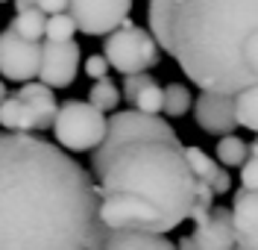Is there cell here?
<instances>
[{"mask_svg":"<svg viewBox=\"0 0 258 250\" xmlns=\"http://www.w3.org/2000/svg\"><path fill=\"white\" fill-rule=\"evenodd\" d=\"M241 185L258 191V156H249V159L241 165Z\"/></svg>","mask_w":258,"mask_h":250,"instance_id":"cb8c5ba5","label":"cell"},{"mask_svg":"<svg viewBox=\"0 0 258 250\" xmlns=\"http://www.w3.org/2000/svg\"><path fill=\"white\" fill-rule=\"evenodd\" d=\"M214 188H211L209 180H197V200H194L191 206V221L194 224H200V221H206L209 212L214 209Z\"/></svg>","mask_w":258,"mask_h":250,"instance_id":"44dd1931","label":"cell"},{"mask_svg":"<svg viewBox=\"0 0 258 250\" xmlns=\"http://www.w3.org/2000/svg\"><path fill=\"white\" fill-rule=\"evenodd\" d=\"M12 3H15L18 12H27V9H35L38 6V0H12Z\"/></svg>","mask_w":258,"mask_h":250,"instance_id":"83f0119b","label":"cell"},{"mask_svg":"<svg viewBox=\"0 0 258 250\" xmlns=\"http://www.w3.org/2000/svg\"><path fill=\"white\" fill-rule=\"evenodd\" d=\"M109 68H112V62L106 59V53H91V56L85 59V74H88L91 80L109 77Z\"/></svg>","mask_w":258,"mask_h":250,"instance_id":"603a6c76","label":"cell"},{"mask_svg":"<svg viewBox=\"0 0 258 250\" xmlns=\"http://www.w3.org/2000/svg\"><path fill=\"white\" fill-rule=\"evenodd\" d=\"M0 3H6V0H0Z\"/></svg>","mask_w":258,"mask_h":250,"instance_id":"1f68e13d","label":"cell"},{"mask_svg":"<svg viewBox=\"0 0 258 250\" xmlns=\"http://www.w3.org/2000/svg\"><path fill=\"white\" fill-rule=\"evenodd\" d=\"M147 24L200 91L258 85V0H150Z\"/></svg>","mask_w":258,"mask_h":250,"instance_id":"3957f363","label":"cell"},{"mask_svg":"<svg viewBox=\"0 0 258 250\" xmlns=\"http://www.w3.org/2000/svg\"><path fill=\"white\" fill-rule=\"evenodd\" d=\"M59 115V103L47 83H24L21 91L0 103V127L12 133H32V130H53Z\"/></svg>","mask_w":258,"mask_h":250,"instance_id":"277c9868","label":"cell"},{"mask_svg":"<svg viewBox=\"0 0 258 250\" xmlns=\"http://www.w3.org/2000/svg\"><path fill=\"white\" fill-rule=\"evenodd\" d=\"M132 106L141 109V112H156V115H159L161 109H164V88H161L156 80H150L147 85H141V91L135 94Z\"/></svg>","mask_w":258,"mask_h":250,"instance_id":"d6986e66","label":"cell"},{"mask_svg":"<svg viewBox=\"0 0 258 250\" xmlns=\"http://www.w3.org/2000/svg\"><path fill=\"white\" fill-rule=\"evenodd\" d=\"M249 156H258V138L255 141H249Z\"/></svg>","mask_w":258,"mask_h":250,"instance_id":"f546056e","label":"cell"},{"mask_svg":"<svg viewBox=\"0 0 258 250\" xmlns=\"http://www.w3.org/2000/svg\"><path fill=\"white\" fill-rule=\"evenodd\" d=\"M103 250H179L164 233L147 230H112L103 241Z\"/></svg>","mask_w":258,"mask_h":250,"instance_id":"4fadbf2b","label":"cell"},{"mask_svg":"<svg viewBox=\"0 0 258 250\" xmlns=\"http://www.w3.org/2000/svg\"><path fill=\"white\" fill-rule=\"evenodd\" d=\"M41 68V41L18 35L12 27L0 30V74L12 83H30Z\"/></svg>","mask_w":258,"mask_h":250,"instance_id":"52a82bcc","label":"cell"},{"mask_svg":"<svg viewBox=\"0 0 258 250\" xmlns=\"http://www.w3.org/2000/svg\"><path fill=\"white\" fill-rule=\"evenodd\" d=\"M179 250H200V244H197V238L194 235H185V238H179Z\"/></svg>","mask_w":258,"mask_h":250,"instance_id":"4316f807","label":"cell"},{"mask_svg":"<svg viewBox=\"0 0 258 250\" xmlns=\"http://www.w3.org/2000/svg\"><path fill=\"white\" fill-rule=\"evenodd\" d=\"M235 250H252V247H246V244H238V247H235Z\"/></svg>","mask_w":258,"mask_h":250,"instance_id":"4dcf8cb0","label":"cell"},{"mask_svg":"<svg viewBox=\"0 0 258 250\" xmlns=\"http://www.w3.org/2000/svg\"><path fill=\"white\" fill-rule=\"evenodd\" d=\"M211 188H214V194L220 197V194H226L229 188H232V174L226 171V165L220 162V168H217V174L211 177Z\"/></svg>","mask_w":258,"mask_h":250,"instance_id":"d4e9b609","label":"cell"},{"mask_svg":"<svg viewBox=\"0 0 258 250\" xmlns=\"http://www.w3.org/2000/svg\"><path fill=\"white\" fill-rule=\"evenodd\" d=\"M103 53L112 62L114 71H120L126 77V74H141V71H150V68L159 65L161 44L156 41V35L150 33V30L135 27L126 18L114 33L106 35Z\"/></svg>","mask_w":258,"mask_h":250,"instance_id":"8992f818","label":"cell"},{"mask_svg":"<svg viewBox=\"0 0 258 250\" xmlns=\"http://www.w3.org/2000/svg\"><path fill=\"white\" fill-rule=\"evenodd\" d=\"M47 12H41L38 6L35 9H27V12H18L12 21H9V27L15 30L18 35H24V38H32V41H41L44 35H47Z\"/></svg>","mask_w":258,"mask_h":250,"instance_id":"5bb4252c","label":"cell"},{"mask_svg":"<svg viewBox=\"0 0 258 250\" xmlns=\"http://www.w3.org/2000/svg\"><path fill=\"white\" fill-rule=\"evenodd\" d=\"M188 159H191V168L194 174H197V180H209L217 174V168H220V159H211L206 150L200 147H188Z\"/></svg>","mask_w":258,"mask_h":250,"instance_id":"7402d4cb","label":"cell"},{"mask_svg":"<svg viewBox=\"0 0 258 250\" xmlns=\"http://www.w3.org/2000/svg\"><path fill=\"white\" fill-rule=\"evenodd\" d=\"M91 174L100 215L112 230L170 233L191 218L197 174L188 147L156 112H114L106 138L91 150Z\"/></svg>","mask_w":258,"mask_h":250,"instance_id":"7a4b0ae2","label":"cell"},{"mask_svg":"<svg viewBox=\"0 0 258 250\" xmlns=\"http://www.w3.org/2000/svg\"><path fill=\"white\" fill-rule=\"evenodd\" d=\"M120 97H123V91H120L109 77L94 80L91 91H88V100L94 103L97 109H103V112H114V109H117V103H120Z\"/></svg>","mask_w":258,"mask_h":250,"instance_id":"ac0fdd59","label":"cell"},{"mask_svg":"<svg viewBox=\"0 0 258 250\" xmlns=\"http://www.w3.org/2000/svg\"><path fill=\"white\" fill-rule=\"evenodd\" d=\"M194 118L197 127L209 135H229L235 133L238 124V109H235V94H220V91H200L194 103Z\"/></svg>","mask_w":258,"mask_h":250,"instance_id":"9c48e42d","label":"cell"},{"mask_svg":"<svg viewBox=\"0 0 258 250\" xmlns=\"http://www.w3.org/2000/svg\"><path fill=\"white\" fill-rule=\"evenodd\" d=\"M77 30L80 27H77L71 12H56V15L47 18V35L44 38H50V41H71L77 35Z\"/></svg>","mask_w":258,"mask_h":250,"instance_id":"ffe728a7","label":"cell"},{"mask_svg":"<svg viewBox=\"0 0 258 250\" xmlns=\"http://www.w3.org/2000/svg\"><path fill=\"white\" fill-rule=\"evenodd\" d=\"M91 171L62 144L32 133H0V250H103Z\"/></svg>","mask_w":258,"mask_h":250,"instance_id":"6da1fadb","label":"cell"},{"mask_svg":"<svg viewBox=\"0 0 258 250\" xmlns=\"http://www.w3.org/2000/svg\"><path fill=\"white\" fill-rule=\"evenodd\" d=\"M217 159L226 168H241L249 159V144L243 138H238L235 133L220 135V141H217Z\"/></svg>","mask_w":258,"mask_h":250,"instance_id":"2e32d148","label":"cell"},{"mask_svg":"<svg viewBox=\"0 0 258 250\" xmlns=\"http://www.w3.org/2000/svg\"><path fill=\"white\" fill-rule=\"evenodd\" d=\"M109 130V118L103 109H97L91 100H64L59 103V115L53 124L56 144H62L71 153L94 150Z\"/></svg>","mask_w":258,"mask_h":250,"instance_id":"5b68a950","label":"cell"},{"mask_svg":"<svg viewBox=\"0 0 258 250\" xmlns=\"http://www.w3.org/2000/svg\"><path fill=\"white\" fill-rule=\"evenodd\" d=\"M71 0H38V9L47 12V15H56V12H68Z\"/></svg>","mask_w":258,"mask_h":250,"instance_id":"484cf974","label":"cell"},{"mask_svg":"<svg viewBox=\"0 0 258 250\" xmlns=\"http://www.w3.org/2000/svg\"><path fill=\"white\" fill-rule=\"evenodd\" d=\"M80 71V44L71 41H44L41 44V68H38V80L53 85V88H68L77 80Z\"/></svg>","mask_w":258,"mask_h":250,"instance_id":"30bf717a","label":"cell"},{"mask_svg":"<svg viewBox=\"0 0 258 250\" xmlns=\"http://www.w3.org/2000/svg\"><path fill=\"white\" fill-rule=\"evenodd\" d=\"M194 238L200 250H235L238 247V233H235V218L232 209L214 206L206 221L194 224Z\"/></svg>","mask_w":258,"mask_h":250,"instance_id":"8fae6325","label":"cell"},{"mask_svg":"<svg viewBox=\"0 0 258 250\" xmlns=\"http://www.w3.org/2000/svg\"><path fill=\"white\" fill-rule=\"evenodd\" d=\"M194 109V94H191V88L188 85H182V83H170V85H164V115L167 118H182V115H188Z\"/></svg>","mask_w":258,"mask_h":250,"instance_id":"9a60e30c","label":"cell"},{"mask_svg":"<svg viewBox=\"0 0 258 250\" xmlns=\"http://www.w3.org/2000/svg\"><path fill=\"white\" fill-rule=\"evenodd\" d=\"M9 97V91H6V83H3V80H0V103H3V100Z\"/></svg>","mask_w":258,"mask_h":250,"instance_id":"f1b7e54d","label":"cell"},{"mask_svg":"<svg viewBox=\"0 0 258 250\" xmlns=\"http://www.w3.org/2000/svg\"><path fill=\"white\" fill-rule=\"evenodd\" d=\"M235 109H238V124L243 130L258 133V85L243 88L241 94H235Z\"/></svg>","mask_w":258,"mask_h":250,"instance_id":"e0dca14e","label":"cell"},{"mask_svg":"<svg viewBox=\"0 0 258 250\" xmlns=\"http://www.w3.org/2000/svg\"><path fill=\"white\" fill-rule=\"evenodd\" d=\"M232 218H235V233L238 244L258 250V191L255 188H238L232 200Z\"/></svg>","mask_w":258,"mask_h":250,"instance_id":"7c38bea8","label":"cell"},{"mask_svg":"<svg viewBox=\"0 0 258 250\" xmlns=\"http://www.w3.org/2000/svg\"><path fill=\"white\" fill-rule=\"evenodd\" d=\"M132 0H71L68 12L74 15L80 33L85 35H109L129 18Z\"/></svg>","mask_w":258,"mask_h":250,"instance_id":"ba28073f","label":"cell"}]
</instances>
